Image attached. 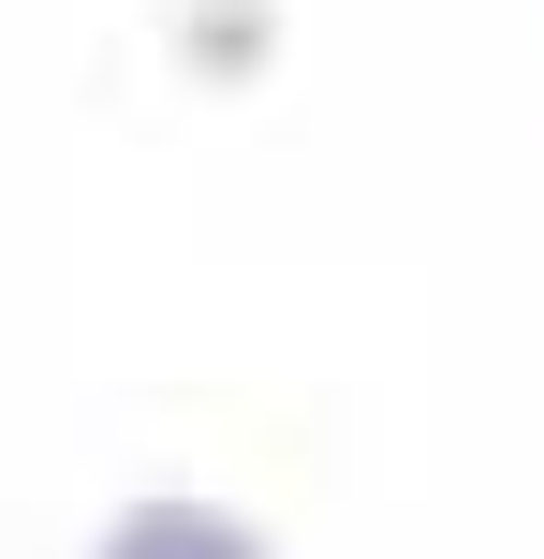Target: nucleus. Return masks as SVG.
I'll use <instances>...</instances> for the list:
<instances>
[{
    "label": "nucleus",
    "instance_id": "f257e3e1",
    "mask_svg": "<svg viewBox=\"0 0 544 559\" xmlns=\"http://www.w3.org/2000/svg\"><path fill=\"white\" fill-rule=\"evenodd\" d=\"M104 559H265V531L235 501H133L104 531Z\"/></svg>",
    "mask_w": 544,
    "mask_h": 559
}]
</instances>
